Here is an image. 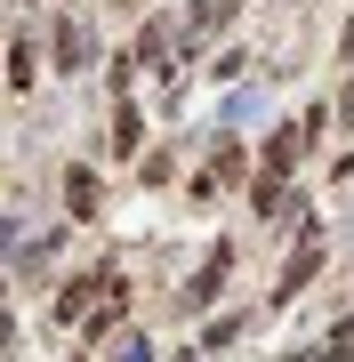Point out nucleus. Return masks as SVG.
Here are the masks:
<instances>
[{"label":"nucleus","mask_w":354,"mask_h":362,"mask_svg":"<svg viewBox=\"0 0 354 362\" xmlns=\"http://www.w3.org/2000/svg\"><path fill=\"white\" fill-rule=\"evenodd\" d=\"M65 209L73 218H97V177L89 169H65Z\"/></svg>","instance_id":"6"},{"label":"nucleus","mask_w":354,"mask_h":362,"mask_svg":"<svg viewBox=\"0 0 354 362\" xmlns=\"http://www.w3.org/2000/svg\"><path fill=\"white\" fill-rule=\"evenodd\" d=\"M225 274H234V250H225V242H218V250H210V266H201V274H194V290H185V298H194V306H210V298H218V282H225Z\"/></svg>","instance_id":"5"},{"label":"nucleus","mask_w":354,"mask_h":362,"mask_svg":"<svg viewBox=\"0 0 354 362\" xmlns=\"http://www.w3.org/2000/svg\"><path fill=\"white\" fill-rule=\"evenodd\" d=\"M306 362H354V322H338V330H330V338H322V346L306 354Z\"/></svg>","instance_id":"7"},{"label":"nucleus","mask_w":354,"mask_h":362,"mask_svg":"<svg viewBox=\"0 0 354 362\" xmlns=\"http://www.w3.org/2000/svg\"><path fill=\"white\" fill-rule=\"evenodd\" d=\"M49 33H57V65H65V73H81V65H89V57H97L89 25H73V16H65V25H49Z\"/></svg>","instance_id":"3"},{"label":"nucleus","mask_w":354,"mask_h":362,"mask_svg":"<svg viewBox=\"0 0 354 362\" xmlns=\"http://www.w3.org/2000/svg\"><path fill=\"white\" fill-rule=\"evenodd\" d=\"M113 362H153V346H145V338L129 330V338H121V346H113Z\"/></svg>","instance_id":"10"},{"label":"nucleus","mask_w":354,"mask_h":362,"mask_svg":"<svg viewBox=\"0 0 354 362\" xmlns=\"http://www.w3.org/2000/svg\"><path fill=\"white\" fill-rule=\"evenodd\" d=\"M322 121H330V105H314L306 121H282V129L266 137V153H258V177H249V202H258V218H266V209H282V194H290V169H298L306 137H314Z\"/></svg>","instance_id":"1"},{"label":"nucleus","mask_w":354,"mask_h":362,"mask_svg":"<svg viewBox=\"0 0 354 362\" xmlns=\"http://www.w3.org/2000/svg\"><path fill=\"white\" fill-rule=\"evenodd\" d=\"M185 25H194V40H218L225 25H234V0H194V8H185Z\"/></svg>","instance_id":"4"},{"label":"nucleus","mask_w":354,"mask_h":362,"mask_svg":"<svg viewBox=\"0 0 354 362\" xmlns=\"http://www.w3.org/2000/svg\"><path fill=\"white\" fill-rule=\"evenodd\" d=\"M314 266H322V233H306V242L290 250V266H282V290H274V298H298L306 282H314Z\"/></svg>","instance_id":"2"},{"label":"nucleus","mask_w":354,"mask_h":362,"mask_svg":"<svg viewBox=\"0 0 354 362\" xmlns=\"http://www.w3.org/2000/svg\"><path fill=\"white\" fill-rule=\"evenodd\" d=\"M113 145H121V153H137V105H129V97H121V113H113Z\"/></svg>","instance_id":"9"},{"label":"nucleus","mask_w":354,"mask_h":362,"mask_svg":"<svg viewBox=\"0 0 354 362\" xmlns=\"http://www.w3.org/2000/svg\"><path fill=\"white\" fill-rule=\"evenodd\" d=\"M338 57H354V25H346V33H338Z\"/></svg>","instance_id":"11"},{"label":"nucleus","mask_w":354,"mask_h":362,"mask_svg":"<svg viewBox=\"0 0 354 362\" xmlns=\"http://www.w3.org/2000/svg\"><path fill=\"white\" fill-rule=\"evenodd\" d=\"M8 89H33V40H16V49H8Z\"/></svg>","instance_id":"8"}]
</instances>
